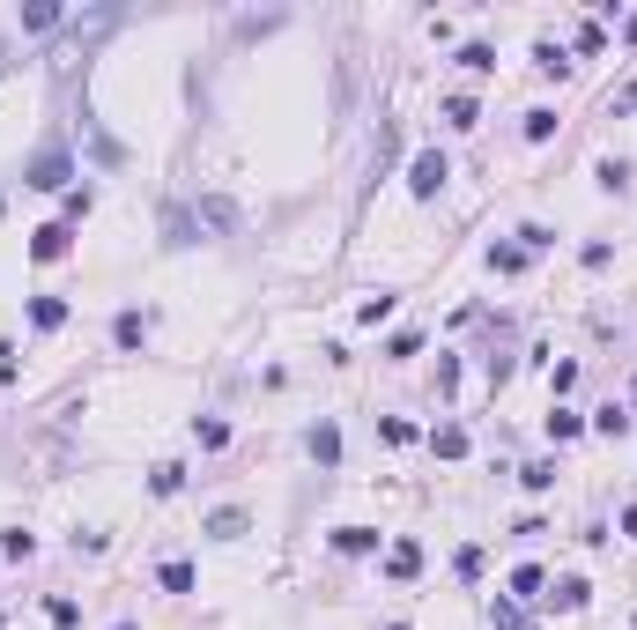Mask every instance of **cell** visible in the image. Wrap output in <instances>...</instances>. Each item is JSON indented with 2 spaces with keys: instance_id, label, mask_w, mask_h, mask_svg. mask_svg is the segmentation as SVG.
Wrapping results in <instances>:
<instances>
[{
  "instance_id": "obj_17",
  "label": "cell",
  "mask_w": 637,
  "mask_h": 630,
  "mask_svg": "<svg viewBox=\"0 0 637 630\" xmlns=\"http://www.w3.org/2000/svg\"><path fill=\"white\" fill-rule=\"evenodd\" d=\"M385 630H408V623H385Z\"/></svg>"
},
{
  "instance_id": "obj_12",
  "label": "cell",
  "mask_w": 637,
  "mask_h": 630,
  "mask_svg": "<svg viewBox=\"0 0 637 630\" xmlns=\"http://www.w3.org/2000/svg\"><path fill=\"white\" fill-rule=\"evenodd\" d=\"M416 563H423V549H416V542H393V571H400V579H408Z\"/></svg>"
},
{
  "instance_id": "obj_2",
  "label": "cell",
  "mask_w": 637,
  "mask_h": 630,
  "mask_svg": "<svg viewBox=\"0 0 637 630\" xmlns=\"http://www.w3.org/2000/svg\"><path fill=\"white\" fill-rule=\"evenodd\" d=\"M67 170H75V163H67V149H45V156L30 163V186H45V193H52V186H67Z\"/></svg>"
},
{
  "instance_id": "obj_15",
  "label": "cell",
  "mask_w": 637,
  "mask_h": 630,
  "mask_svg": "<svg viewBox=\"0 0 637 630\" xmlns=\"http://www.w3.org/2000/svg\"><path fill=\"white\" fill-rule=\"evenodd\" d=\"M489 615H497V630H527V615H519V608H511V601H497V608H489Z\"/></svg>"
},
{
  "instance_id": "obj_11",
  "label": "cell",
  "mask_w": 637,
  "mask_h": 630,
  "mask_svg": "<svg viewBox=\"0 0 637 630\" xmlns=\"http://www.w3.org/2000/svg\"><path fill=\"white\" fill-rule=\"evenodd\" d=\"M549 601H556V608H586V579H563Z\"/></svg>"
},
{
  "instance_id": "obj_14",
  "label": "cell",
  "mask_w": 637,
  "mask_h": 630,
  "mask_svg": "<svg viewBox=\"0 0 637 630\" xmlns=\"http://www.w3.org/2000/svg\"><path fill=\"white\" fill-rule=\"evenodd\" d=\"M519 482H527V490H549V482H556V468H549V460H534V468H519Z\"/></svg>"
},
{
  "instance_id": "obj_10",
  "label": "cell",
  "mask_w": 637,
  "mask_h": 630,
  "mask_svg": "<svg viewBox=\"0 0 637 630\" xmlns=\"http://www.w3.org/2000/svg\"><path fill=\"white\" fill-rule=\"evenodd\" d=\"M430 445H437V452H445V460H459V452H467V430H452V423H445V430H437V438H430Z\"/></svg>"
},
{
  "instance_id": "obj_3",
  "label": "cell",
  "mask_w": 637,
  "mask_h": 630,
  "mask_svg": "<svg viewBox=\"0 0 637 630\" xmlns=\"http://www.w3.org/2000/svg\"><path fill=\"white\" fill-rule=\"evenodd\" d=\"M30 253H37V260H60V253H67V222H45V231L30 238Z\"/></svg>"
},
{
  "instance_id": "obj_8",
  "label": "cell",
  "mask_w": 637,
  "mask_h": 630,
  "mask_svg": "<svg viewBox=\"0 0 637 630\" xmlns=\"http://www.w3.org/2000/svg\"><path fill=\"white\" fill-rule=\"evenodd\" d=\"M208 534H215V542H238V534H245V511H215Z\"/></svg>"
},
{
  "instance_id": "obj_16",
  "label": "cell",
  "mask_w": 637,
  "mask_h": 630,
  "mask_svg": "<svg viewBox=\"0 0 637 630\" xmlns=\"http://www.w3.org/2000/svg\"><path fill=\"white\" fill-rule=\"evenodd\" d=\"M622 527H630V534H637V504H630V511H622Z\"/></svg>"
},
{
  "instance_id": "obj_7",
  "label": "cell",
  "mask_w": 637,
  "mask_h": 630,
  "mask_svg": "<svg viewBox=\"0 0 637 630\" xmlns=\"http://www.w3.org/2000/svg\"><path fill=\"white\" fill-rule=\"evenodd\" d=\"M334 549H349V556H364V549H378V534H371V527H341V534H334Z\"/></svg>"
},
{
  "instance_id": "obj_9",
  "label": "cell",
  "mask_w": 637,
  "mask_h": 630,
  "mask_svg": "<svg viewBox=\"0 0 637 630\" xmlns=\"http://www.w3.org/2000/svg\"><path fill=\"white\" fill-rule=\"evenodd\" d=\"M163 594H193V563H163Z\"/></svg>"
},
{
  "instance_id": "obj_1",
  "label": "cell",
  "mask_w": 637,
  "mask_h": 630,
  "mask_svg": "<svg viewBox=\"0 0 637 630\" xmlns=\"http://www.w3.org/2000/svg\"><path fill=\"white\" fill-rule=\"evenodd\" d=\"M445 179H452V163H445V156H437V149H423V156H416V163H408V186H416V193H423V201H430V193H445Z\"/></svg>"
},
{
  "instance_id": "obj_5",
  "label": "cell",
  "mask_w": 637,
  "mask_h": 630,
  "mask_svg": "<svg viewBox=\"0 0 637 630\" xmlns=\"http://www.w3.org/2000/svg\"><path fill=\"white\" fill-rule=\"evenodd\" d=\"M541 586H549V579H541L534 563H519V571H511V594H519V601H541Z\"/></svg>"
},
{
  "instance_id": "obj_4",
  "label": "cell",
  "mask_w": 637,
  "mask_h": 630,
  "mask_svg": "<svg viewBox=\"0 0 637 630\" xmlns=\"http://www.w3.org/2000/svg\"><path fill=\"white\" fill-rule=\"evenodd\" d=\"M111 341H119V349H141V341H149V319H141V312H119V326H111Z\"/></svg>"
},
{
  "instance_id": "obj_6",
  "label": "cell",
  "mask_w": 637,
  "mask_h": 630,
  "mask_svg": "<svg viewBox=\"0 0 637 630\" xmlns=\"http://www.w3.org/2000/svg\"><path fill=\"white\" fill-rule=\"evenodd\" d=\"M60 319H67V305H60V297H37V305H30V326H45V334L60 326Z\"/></svg>"
},
{
  "instance_id": "obj_13",
  "label": "cell",
  "mask_w": 637,
  "mask_h": 630,
  "mask_svg": "<svg viewBox=\"0 0 637 630\" xmlns=\"http://www.w3.org/2000/svg\"><path fill=\"white\" fill-rule=\"evenodd\" d=\"M312 452H319V460H334V452H341V438H334V423H319V430H312Z\"/></svg>"
}]
</instances>
